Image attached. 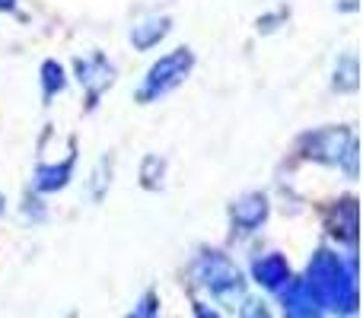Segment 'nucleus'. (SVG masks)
Returning <instances> with one entry per match:
<instances>
[{
    "instance_id": "f8f14e48",
    "label": "nucleus",
    "mask_w": 363,
    "mask_h": 318,
    "mask_svg": "<svg viewBox=\"0 0 363 318\" xmlns=\"http://www.w3.org/2000/svg\"><path fill=\"white\" fill-rule=\"evenodd\" d=\"M131 318H153V306H147V302H144V309H138Z\"/></svg>"
},
{
    "instance_id": "1a4fd4ad",
    "label": "nucleus",
    "mask_w": 363,
    "mask_h": 318,
    "mask_svg": "<svg viewBox=\"0 0 363 318\" xmlns=\"http://www.w3.org/2000/svg\"><path fill=\"white\" fill-rule=\"evenodd\" d=\"M70 178V162H64V166H42L35 172V188L38 191H57V188H64Z\"/></svg>"
},
{
    "instance_id": "9d476101",
    "label": "nucleus",
    "mask_w": 363,
    "mask_h": 318,
    "mask_svg": "<svg viewBox=\"0 0 363 318\" xmlns=\"http://www.w3.org/2000/svg\"><path fill=\"white\" fill-rule=\"evenodd\" d=\"M42 74H45V96L61 93V89H64V70L57 67L55 61H48V64L42 67Z\"/></svg>"
},
{
    "instance_id": "20e7f679",
    "label": "nucleus",
    "mask_w": 363,
    "mask_h": 318,
    "mask_svg": "<svg viewBox=\"0 0 363 318\" xmlns=\"http://www.w3.org/2000/svg\"><path fill=\"white\" fill-rule=\"evenodd\" d=\"M284 312L287 318H315L319 315V300L313 296V290L306 287V280H294L284 290Z\"/></svg>"
},
{
    "instance_id": "ddd939ff",
    "label": "nucleus",
    "mask_w": 363,
    "mask_h": 318,
    "mask_svg": "<svg viewBox=\"0 0 363 318\" xmlns=\"http://www.w3.org/2000/svg\"><path fill=\"white\" fill-rule=\"evenodd\" d=\"M198 318H217L211 312V309H204V306H198Z\"/></svg>"
},
{
    "instance_id": "6e6552de",
    "label": "nucleus",
    "mask_w": 363,
    "mask_h": 318,
    "mask_svg": "<svg viewBox=\"0 0 363 318\" xmlns=\"http://www.w3.org/2000/svg\"><path fill=\"white\" fill-rule=\"evenodd\" d=\"M166 32H169V19L166 16L163 19H144V23H138L131 29V42H134V48L147 51V48H153Z\"/></svg>"
},
{
    "instance_id": "4468645a",
    "label": "nucleus",
    "mask_w": 363,
    "mask_h": 318,
    "mask_svg": "<svg viewBox=\"0 0 363 318\" xmlns=\"http://www.w3.org/2000/svg\"><path fill=\"white\" fill-rule=\"evenodd\" d=\"M13 4H16V0H0V10H10Z\"/></svg>"
},
{
    "instance_id": "39448f33",
    "label": "nucleus",
    "mask_w": 363,
    "mask_h": 318,
    "mask_svg": "<svg viewBox=\"0 0 363 318\" xmlns=\"http://www.w3.org/2000/svg\"><path fill=\"white\" fill-rule=\"evenodd\" d=\"M264 217H268V200H264V194H245V198H239L236 204H233V223L242 232L258 229V226L264 223Z\"/></svg>"
},
{
    "instance_id": "f03ea898",
    "label": "nucleus",
    "mask_w": 363,
    "mask_h": 318,
    "mask_svg": "<svg viewBox=\"0 0 363 318\" xmlns=\"http://www.w3.org/2000/svg\"><path fill=\"white\" fill-rule=\"evenodd\" d=\"M188 70H191V51L188 48H176L172 55L160 57V61L150 67V74H147V83H144V89H140V99L150 102V99H157V96H166L169 89H176L179 83L185 80Z\"/></svg>"
},
{
    "instance_id": "7ed1b4c3",
    "label": "nucleus",
    "mask_w": 363,
    "mask_h": 318,
    "mask_svg": "<svg viewBox=\"0 0 363 318\" xmlns=\"http://www.w3.org/2000/svg\"><path fill=\"white\" fill-rule=\"evenodd\" d=\"M201 277L211 287V293L217 300H239L242 296V277L233 268V261L220 251H211V255L201 258Z\"/></svg>"
},
{
    "instance_id": "9b49d317",
    "label": "nucleus",
    "mask_w": 363,
    "mask_h": 318,
    "mask_svg": "<svg viewBox=\"0 0 363 318\" xmlns=\"http://www.w3.org/2000/svg\"><path fill=\"white\" fill-rule=\"evenodd\" d=\"M242 318H268V312H264L258 302H249V309L242 312Z\"/></svg>"
},
{
    "instance_id": "f257e3e1",
    "label": "nucleus",
    "mask_w": 363,
    "mask_h": 318,
    "mask_svg": "<svg viewBox=\"0 0 363 318\" xmlns=\"http://www.w3.org/2000/svg\"><path fill=\"white\" fill-rule=\"evenodd\" d=\"M306 287L313 290L319 306L354 312V261L347 264V271H345L338 255L319 251V255L313 258V264H309Z\"/></svg>"
},
{
    "instance_id": "423d86ee",
    "label": "nucleus",
    "mask_w": 363,
    "mask_h": 318,
    "mask_svg": "<svg viewBox=\"0 0 363 318\" xmlns=\"http://www.w3.org/2000/svg\"><path fill=\"white\" fill-rule=\"evenodd\" d=\"M77 70H80V83L93 93V99L99 96V89H106L112 83V64L102 55H93L86 61H77Z\"/></svg>"
},
{
    "instance_id": "0eeeda50",
    "label": "nucleus",
    "mask_w": 363,
    "mask_h": 318,
    "mask_svg": "<svg viewBox=\"0 0 363 318\" xmlns=\"http://www.w3.org/2000/svg\"><path fill=\"white\" fill-rule=\"evenodd\" d=\"M255 277L258 283H264L268 290H281V283L290 280V268L281 255H268L262 261H255Z\"/></svg>"
},
{
    "instance_id": "2eb2a0df",
    "label": "nucleus",
    "mask_w": 363,
    "mask_h": 318,
    "mask_svg": "<svg viewBox=\"0 0 363 318\" xmlns=\"http://www.w3.org/2000/svg\"><path fill=\"white\" fill-rule=\"evenodd\" d=\"M0 210H4V198H0Z\"/></svg>"
}]
</instances>
